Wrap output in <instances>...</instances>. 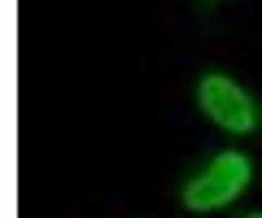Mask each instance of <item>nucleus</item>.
<instances>
[{
	"mask_svg": "<svg viewBox=\"0 0 262 218\" xmlns=\"http://www.w3.org/2000/svg\"><path fill=\"white\" fill-rule=\"evenodd\" d=\"M245 188H249V157H241V153H219L210 161V171L196 175L184 188V205L196 209V214H210V209L232 205Z\"/></svg>",
	"mask_w": 262,
	"mask_h": 218,
	"instance_id": "1",
	"label": "nucleus"
},
{
	"mask_svg": "<svg viewBox=\"0 0 262 218\" xmlns=\"http://www.w3.org/2000/svg\"><path fill=\"white\" fill-rule=\"evenodd\" d=\"M196 101H201V109H206L223 131H253V123H258L249 96H245L232 79H223V75H206L201 79V83H196Z\"/></svg>",
	"mask_w": 262,
	"mask_h": 218,
	"instance_id": "2",
	"label": "nucleus"
},
{
	"mask_svg": "<svg viewBox=\"0 0 262 218\" xmlns=\"http://www.w3.org/2000/svg\"><path fill=\"white\" fill-rule=\"evenodd\" d=\"M249 218H262V214H249Z\"/></svg>",
	"mask_w": 262,
	"mask_h": 218,
	"instance_id": "3",
	"label": "nucleus"
}]
</instances>
